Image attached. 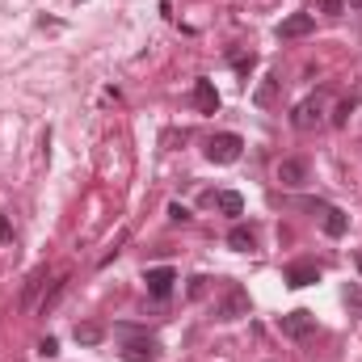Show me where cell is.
Instances as JSON below:
<instances>
[{
	"label": "cell",
	"instance_id": "7402d4cb",
	"mask_svg": "<svg viewBox=\"0 0 362 362\" xmlns=\"http://www.w3.org/2000/svg\"><path fill=\"white\" fill-rule=\"evenodd\" d=\"M55 350H59V346H55L51 337H47V341H38V354H42V358H55Z\"/></svg>",
	"mask_w": 362,
	"mask_h": 362
},
{
	"label": "cell",
	"instance_id": "8992f818",
	"mask_svg": "<svg viewBox=\"0 0 362 362\" xmlns=\"http://www.w3.org/2000/svg\"><path fill=\"white\" fill-rule=\"evenodd\" d=\"M278 181H282L286 189H299V185H308V181H312L308 160H299V156H286V160L278 165Z\"/></svg>",
	"mask_w": 362,
	"mask_h": 362
},
{
	"label": "cell",
	"instance_id": "ffe728a7",
	"mask_svg": "<svg viewBox=\"0 0 362 362\" xmlns=\"http://www.w3.org/2000/svg\"><path fill=\"white\" fill-rule=\"evenodd\" d=\"M320 13L325 17H341L346 13V0H320Z\"/></svg>",
	"mask_w": 362,
	"mask_h": 362
},
{
	"label": "cell",
	"instance_id": "3957f363",
	"mask_svg": "<svg viewBox=\"0 0 362 362\" xmlns=\"http://www.w3.org/2000/svg\"><path fill=\"white\" fill-rule=\"evenodd\" d=\"M278 329H282L286 337H295V341H308V337L316 333V316H312L308 308H295V312H286V316L278 320Z\"/></svg>",
	"mask_w": 362,
	"mask_h": 362
},
{
	"label": "cell",
	"instance_id": "44dd1931",
	"mask_svg": "<svg viewBox=\"0 0 362 362\" xmlns=\"http://www.w3.org/2000/svg\"><path fill=\"white\" fill-rule=\"evenodd\" d=\"M169 219H173V223H185V219H189V211H185L181 202H173V206H169Z\"/></svg>",
	"mask_w": 362,
	"mask_h": 362
},
{
	"label": "cell",
	"instance_id": "30bf717a",
	"mask_svg": "<svg viewBox=\"0 0 362 362\" xmlns=\"http://www.w3.org/2000/svg\"><path fill=\"white\" fill-rule=\"evenodd\" d=\"M194 105H198V114H219L215 81H194Z\"/></svg>",
	"mask_w": 362,
	"mask_h": 362
},
{
	"label": "cell",
	"instance_id": "9c48e42d",
	"mask_svg": "<svg viewBox=\"0 0 362 362\" xmlns=\"http://www.w3.org/2000/svg\"><path fill=\"white\" fill-rule=\"evenodd\" d=\"M312 282H320V266L316 262H295V266H286V286H312Z\"/></svg>",
	"mask_w": 362,
	"mask_h": 362
},
{
	"label": "cell",
	"instance_id": "d4e9b609",
	"mask_svg": "<svg viewBox=\"0 0 362 362\" xmlns=\"http://www.w3.org/2000/svg\"><path fill=\"white\" fill-rule=\"evenodd\" d=\"M13 236V228H8V215H0V240H8Z\"/></svg>",
	"mask_w": 362,
	"mask_h": 362
},
{
	"label": "cell",
	"instance_id": "8fae6325",
	"mask_svg": "<svg viewBox=\"0 0 362 362\" xmlns=\"http://www.w3.org/2000/svg\"><path fill=\"white\" fill-rule=\"evenodd\" d=\"M346 228H350V219H346V211L341 206H325V236H346Z\"/></svg>",
	"mask_w": 362,
	"mask_h": 362
},
{
	"label": "cell",
	"instance_id": "52a82bcc",
	"mask_svg": "<svg viewBox=\"0 0 362 362\" xmlns=\"http://www.w3.org/2000/svg\"><path fill=\"white\" fill-rule=\"evenodd\" d=\"M316 30V17L312 13H291L278 21V38H308Z\"/></svg>",
	"mask_w": 362,
	"mask_h": 362
},
{
	"label": "cell",
	"instance_id": "7c38bea8",
	"mask_svg": "<svg viewBox=\"0 0 362 362\" xmlns=\"http://www.w3.org/2000/svg\"><path fill=\"white\" fill-rule=\"evenodd\" d=\"M228 245H232L236 253H253V249H257V236H253V228H245V223H236V228L228 232Z\"/></svg>",
	"mask_w": 362,
	"mask_h": 362
},
{
	"label": "cell",
	"instance_id": "4fadbf2b",
	"mask_svg": "<svg viewBox=\"0 0 362 362\" xmlns=\"http://www.w3.org/2000/svg\"><path fill=\"white\" fill-rule=\"evenodd\" d=\"M278 85H282L278 76H266V81L257 85V93H253V105H262V110H270L274 101H278Z\"/></svg>",
	"mask_w": 362,
	"mask_h": 362
},
{
	"label": "cell",
	"instance_id": "484cf974",
	"mask_svg": "<svg viewBox=\"0 0 362 362\" xmlns=\"http://www.w3.org/2000/svg\"><path fill=\"white\" fill-rule=\"evenodd\" d=\"M350 8H362V0H350Z\"/></svg>",
	"mask_w": 362,
	"mask_h": 362
},
{
	"label": "cell",
	"instance_id": "d6986e66",
	"mask_svg": "<svg viewBox=\"0 0 362 362\" xmlns=\"http://www.w3.org/2000/svg\"><path fill=\"white\" fill-rule=\"evenodd\" d=\"M350 110H354V97H350V101H341V105L333 110V127H346V122H350Z\"/></svg>",
	"mask_w": 362,
	"mask_h": 362
},
{
	"label": "cell",
	"instance_id": "2e32d148",
	"mask_svg": "<svg viewBox=\"0 0 362 362\" xmlns=\"http://www.w3.org/2000/svg\"><path fill=\"white\" fill-rule=\"evenodd\" d=\"M64 286H68V278H59V282H55V286H51V291L42 295V303H38V308H42V316H47V312H51V308L59 303V295H64Z\"/></svg>",
	"mask_w": 362,
	"mask_h": 362
},
{
	"label": "cell",
	"instance_id": "ac0fdd59",
	"mask_svg": "<svg viewBox=\"0 0 362 362\" xmlns=\"http://www.w3.org/2000/svg\"><path fill=\"white\" fill-rule=\"evenodd\" d=\"M253 64H257V59H253V51H249V55H232V68H236L240 76H249V72H253Z\"/></svg>",
	"mask_w": 362,
	"mask_h": 362
},
{
	"label": "cell",
	"instance_id": "5bb4252c",
	"mask_svg": "<svg viewBox=\"0 0 362 362\" xmlns=\"http://www.w3.org/2000/svg\"><path fill=\"white\" fill-rule=\"evenodd\" d=\"M215 202H219V211H223V215H245V198H240L236 189H223V194H215Z\"/></svg>",
	"mask_w": 362,
	"mask_h": 362
},
{
	"label": "cell",
	"instance_id": "603a6c76",
	"mask_svg": "<svg viewBox=\"0 0 362 362\" xmlns=\"http://www.w3.org/2000/svg\"><path fill=\"white\" fill-rule=\"evenodd\" d=\"M189 295H194V299L206 295V278H194V282H189Z\"/></svg>",
	"mask_w": 362,
	"mask_h": 362
},
{
	"label": "cell",
	"instance_id": "4316f807",
	"mask_svg": "<svg viewBox=\"0 0 362 362\" xmlns=\"http://www.w3.org/2000/svg\"><path fill=\"white\" fill-rule=\"evenodd\" d=\"M358 270H362V257H358Z\"/></svg>",
	"mask_w": 362,
	"mask_h": 362
},
{
	"label": "cell",
	"instance_id": "5b68a950",
	"mask_svg": "<svg viewBox=\"0 0 362 362\" xmlns=\"http://www.w3.org/2000/svg\"><path fill=\"white\" fill-rule=\"evenodd\" d=\"M320 118H325V105H320V97H303V101L291 110V127H295V131H312Z\"/></svg>",
	"mask_w": 362,
	"mask_h": 362
},
{
	"label": "cell",
	"instance_id": "cb8c5ba5",
	"mask_svg": "<svg viewBox=\"0 0 362 362\" xmlns=\"http://www.w3.org/2000/svg\"><path fill=\"white\" fill-rule=\"evenodd\" d=\"M346 299H350V308H354V312H362V291H346Z\"/></svg>",
	"mask_w": 362,
	"mask_h": 362
},
{
	"label": "cell",
	"instance_id": "6da1fadb",
	"mask_svg": "<svg viewBox=\"0 0 362 362\" xmlns=\"http://www.w3.org/2000/svg\"><path fill=\"white\" fill-rule=\"evenodd\" d=\"M240 148H245V139H240L236 131L211 135V139H206V160H211V165H232V160L240 156Z\"/></svg>",
	"mask_w": 362,
	"mask_h": 362
},
{
	"label": "cell",
	"instance_id": "ba28073f",
	"mask_svg": "<svg viewBox=\"0 0 362 362\" xmlns=\"http://www.w3.org/2000/svg\"><path fill=\"white\" fill-rule=\"evenodd\" d=\"M144 282H148V295H152V299H169V295H173L177 274L169 270V266H160V270H148V274H144Z\"/></svg>",
	"mask_w": 362,
	"mask_h": 362
},
{
	"label": "cell",
	"instance_id": "277c9868",
	"mask_svg": "<svg viewBox=\"0 0 362 362\" xmlns=\"http://www.w3.org/2000/svg\"><path fill=\"white\" fill-rule=\"evenodd\" d=\"M122 358L127 362H156L160 358V341L148 337V333H144V337H127V341H122Z\"/></svg>",
	"mask_w": 362,
	"mask_h": 362
},
{
	"label": "cell",
	"instance_id": "9a60e30c",
	"mask_svg": "<svg viewBox=\"0 0 362 362\" xmlns=\"http://www.w3.org/2000/svg\"><path fill=\"white\" fill-rule=\"evenodd\" d=\"M101 337H105V329H101V325H76V341H81V346H97V341H101Z\"/></svg>",
	"mask_w": 362,
	"mask_h": 362
},
{
	"label": "cell",
	"instance_id": "7a4b0ae2",
	"mask_svg": "<svg viewBox=\"0 0 362 362\" xmlns=\"http://www.w3.org/2000/svg\"><path fill=\"white\" fill-rule=\"evenodd\" d=\"M240 316H249V291L232 282V286L223 291V299L215 303V320H223V325H228V320H240Z\"/></svg>",
	"mask_w": 362,
	"mask_h": 362
},
{
	"label": "cell",
	"instance_id": "e0dca14e",
	"mask_svg": "<svg viewBox=\"0 0 362 362\" xmlns=\"http://www.w3.org/2000/svg\"><path fill=\"white\" fill-rule=\"evenodd\" d=\"M42 278H47V270H34V274H30L25 291H21V303H30V299H34V291H38V282H42Z\"/></svg>",
	"mask_w": 362,
	"mask_h": 362
}]
</instances>
